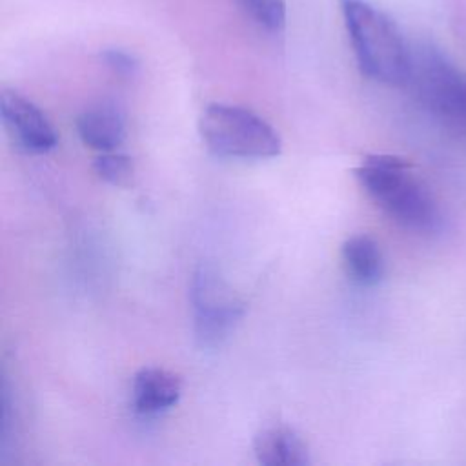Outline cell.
Returning <instances> with one entry per match:
<instances>
[{"label":"cell","mask_w":466,"mask_h":466,"mask_svg":"<svg viewBox=\"0 0 466 466\" xmlns=\"http://www.w3.org/2000/svg\"><path fill=\"white\" fill-rule=\"evenodd\" d=\"M253 451L264 466H304L309 462V450L295 430L284 424H269L257 431Z\"/></svg>","instance_id":"ba28073f"},{"label":"cell","mask_w":466,"mask_h":466,"mask_svg":"<svg viewBox=\"0 0 466 466\" xmlns=\"http://www.w3.org/2000/svg\"><path fill=\"white\" fill-rule=\"evenodd\" d=\"M193 333L202 348L220 346L242 320L246 304L211 264H200L189 282Z\"/></svg>","instance_id":"5b68a950"},{"label":"cell","mask_w":466,"mask_h":466,"mask_svg":"<svg viewBox=\"0 0 466 466\" xmlns=\"http://www.w3.org/2000/svg\"><path fill=\"white\" fill-rule=\"evenodd\" d=\"M342 266L351 280L362 286L377 284L384 275V257L375 238L353 235L340 248Z\"/></svg>","instance_id":"30bf717a"},{"label":"cell","mask_w":466,"mask_h":466,"mask_svg":"<svg viewBox=\"0 0 466 466\" xmlns=\"http://www.w3.org/2000/svg\"><path fill=\"white\" fill-rule=\"evenodd\" d=\"M406 84L435 118L466 133V71L442 51L430 44L411 47Z\"/></svg>","instance_id":"277c9868"},{"label":"cell","mask_w":466,"mask_h":466,"mask_svg":"<svg viewBox=\"0 0 466 466\" xmlns=\"http://www.w3.org/2000/svg\"><path fill=\"white\" fill-rule=\"evenodd\" d=\"M100 56L106 67L118 78H133L138 73V67H140L138 60L124 49H116V47L104 49Z\"/></svg>","instance_id":"4fadbf2b"},{"label":"cell","mask_w":466,"mask_h":466,"mask_svg":"<svg viewBox=\"0 0 466 466\" xmlns=\"http://www.w3.org/2000/svg\"><path fill=\"white\" fill-rule=\"evenodd\" d=\"M80 140L95 151H113L126 138V118L113 104H96L76 118Z\"/></svg>","instance_id":"9c48e42d"},{"label":"cell","mask_w":466,"mask_h":466,"mask_svg":"<svg viewBox=\"0 0 466 466\" xmlns=\"http://www.w3.org/2000/svg\"><path fill=\"white\" fill-rule=\"evenodd\" d=\"M355 178L366 195L402 228L415 233L441 229V209L406 160L393 155H368L355 167Z\"/></svg>","instance_id":"6da1fadb"},{"label":"cell","mask_w":466,"mask_h":466,"mask_svg":"<svg viewBox=\"0 0 466 466\" xmlns=\"http://www.w3.org/2000/svg\"><path fill=\"white\" fill-rule=\"evenodd\" d=\"M206 147L217 157L260 160L277 157L282 140L277 129L251 109L229 104H209L198 120Z\"/></svg>","instance_id":"3957f363"},{"label":"cell","mask_w":466,"mask_h":466,"mask_svg":"<svg viewBox=\"0 0 466 466\" xmlns=\"http://www.w3.org/2000/svg\"><path fill=\"white\" fill-rule=\"evenodd\" d=\"M182 395V379L164 368L147 366L135 373L131 386L133 408L140 415H158L173 408Z\"/></svg>","instance_id":"52a82bcc"},{"label":"cell","mask_w":466,"mask_h":466,"mask_svg":"<svg viewBox=\"0 0 466 466\" xmlns=\"http://www.w3.org/2000/svg\"><path fill=\"white\" fill-rule=\"evenodd\" d=\"M246 16L268 33H279L286 25L284 0H237Z\"/></svg>","instance_id":"8fae6325"},{"label":"cell","mask_w":466,"mask_h":466,"mask_svg":"<svg viewBox=\"0 0 466 466\" xmlns=\"http://www.w3.org/2000/svg\"><path fill=\"white\" fill-rule=\"evenodd\" d=\"M340 11L359 69L375 82L404 86L410 76L411 46L399 25L366 0H340Z\"/></svg>","instance_id":"7a4b0ae2"},{"label":"cell","mask_w":466,"mask_h":466,"mask_svg":"<svg viewBox=\"0 0 466 466\" xmlns=\"http://www.w3.org/2000/svg\"><path fill=\"white\" fill-rule=\"evenodd\" d=\"M0 113L4 129L20 151L29 155H44L56 147L58 137L53 124L24 95L13 89H2Z\"/></svg>","instance_id":"8992f818"},{"label":"cell","mask_w":466,"mask_h":466,"mask_svg":"<svg viewBox=\"0 0 466 466\" xmlns=\"http://www.w3.org/2000/svg\"><path fill=\"white\" fill-rule=\"evenodd\" d=\"M96 175L111 184V186H127L133 178L135 167H133V160L131 157H127L126 153H120L116 149L113 151H102L93 164Z\"/></svg>","instance_id":"7c38bea8"}]
</instances>
